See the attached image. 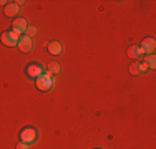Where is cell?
Returning a JSON list of instances; mask_svg holds the SVG:
<instances>
[{"label":"cell","mask_w":156,"mask_h":149,"mask_svg":"<svg viewBox=\"0 0 156 149\" xmlns=\"http://www.w3.org/2000/svg\"><path fill=\"white\" fill-rule=\"evenodd\" d=\"M37 88L40 89V91H47V89H50L51 86H53V78H51L50 73H43L40 78H37Z\"/></svg>","instance_id":"6da1fadb"},{"label":"cell","mask_w":156,"mask_h":149,"mask_svg":"<svg viewBox=\"0 0 156 149\" xmlns=\"http://www.w3.org/2000/svg\"><path fill=\"white\" fill-rule=\"evenodd\" d=\"M37 139V131L33 128H23L20 131V141L25 144H32Z\"/></svg>","instance_id":"7a4b0ae2"},{"label":"cell","mask_w":156,"mask_h":149,"mask_svg":"<svg viewBox=\"0 0 156 149\" xmlns=\"http://www.w3.org/2000/svg\"><path fill=\"white\" fill-rule=\"evenodd\" d=\"M18 38H20V36H18L15 32L2 33V43L5 45V47H15V45L18 43Z\"/></svg>","instance_id":"3957f363"},{"label":"cell","mask_w":156,"mask_h":149,"mask_svg":"<svg viewBox=\"0 0 156 149\" xmlns=\"http://www.w3.org/2000/svg\"><path fill=\"white\" fill-rule=\"evenodd\" d=\"M27 28H28V23H27V20H25V18H15V20H13V23H12V32H15L17 35L27 32Z\"/></svg>","instance_id":"277c9868"},{"label":"cell","mask_w":156,"mask_h":149,"mask_svg":"<svg viewBox=\"0 0 156 149\" xmlns=\"http://www.w3.org/2000/svg\"><path fill=\"white\" fill-rule=\"evenodd\" d=\"M17 47L20 48V51H23V53H27V51H30V50H32V47H33V43H32V38H30V36H27V35L20 36V38H18V43H17Z\"/></svg>","instance_id":"5b68a950"},{"label":"cell","mask_w":156,"mask_h":149,"mask_svg":"<svg viewBox=\"0 0 156 149\" xmlns=\"http://www.w3.org/2000/svg\"><path fill=\"white\" fill-rule=\"evenodd\" d=\"M140 48H141V51H143V55H153V51L156 48V43H154L153 38H144Z\"/></svg>","instance_id":"8992f818"},{"label":"cell","mask_w":156,"mask_h":149,"mask_svg":"<svg viewBox=\"0 0 156 149\" xmlns=\"http://www.w3.org/2000/svg\"><path fill=\"white\" fill-rule=\"evenodd\" d=\"M27 74L30 78H33V80H37V78H40L43 74V68L42 65H37V63H33V65H28L27 68Z\"/></svg>","instance_id":"52a82bcc"},{"label":"cell","mask_w":156,"mask_h":149,"mask_svg":"<svg viewBox=\"0 0 156 149\" xmlns=\"http://www.w3.org/2000/svg\"><path fill=\"white\" fill-rule=\"evenodd\" d=\"M18 13V5L15 2L13 3H7L5 5V15L7 17H15V15Z\"/></svg>","instance_id":"ba28073f"},{"label":"cell","mask_w":156,"mask_h":149,"mask_svg":"<svg viewBox=\"0 0 156 149\" xmlns=\"http://www.w3.org/2000/svg\"><path fill=\"white\" fill-rule=\"evenodd\" d=\"M47 48H48V51H50L51 55H58V53H62V43H58V42H50Z\"/></svg>","instance_id":"9c48e42d"},{"label":"cell","mask_w":156,"mask_h":149,"mask_svg":"<svg viewBox=\"0 0 156 149\" xmlns=\"http://www.w3.org/2000/svg\"><path fill=\"white\" fill-rule=\"evenodd\" d=\"M128 57H131V58H140V57H144V55H143V51H141L140 47H129V48H128Z\"/></svg>","instance_id":"30bf717a"},{"label":"cell","mask_w":156,"mask_h":149,"mask_svg":"<svg viewBox=\"0 0 156 149\" xmlns=\"http://www.w3.org/2000/svg\"><path fill=\"white\" fill-rule=\"evenodd\" d=\"M144 58H146V66H148L150 70H153L154 66H156V60H154V57H153V55H146Z\"/></svg>","instance_id":"8fae6325"},{"label":"cell","mask_w":156,"mask_h":149,"mask_svg":"<svg viewBox=\"0 0 156 149\" xmlns=\"http://www.w3.org/2000/svg\"><path fill=\"white\" fill-rule=\"evenodd\" d=\"M129 73H131V74H140V73H141L140 63H133V65L129 66Z\"/></svg>","instance_id":"7c38bea8"},{"label":"cell","mask_w":156,"mask_h":149,"mask_svg":"<svg viewBox=\"0 0 156 149\" xmlns=\"http://www.w3.org/2000/svg\"><path fill=\"white\" fill-rule=\"evenodd\" d=\"M48 70H50V73H58L60 71V65L55 63V61H51L50 65H48Z\"/></svg>","instance_id":"4fadbf2b"},{"label":"cell","mask_w":156,"mask_h":149,"mask_svg":"<svg viewBox=\"0 0 156 149\" xmlns=\"http://www.w3.org/2000/svg\"><path fill=\"white\" fill-rule=\"evenodd\" d=\"M35 33H37V28H35V27H30V25H28V28H27V32H25V35L32 38V36L35 35Z\"/></svg>","instance_id":"5bb4252c"},{"label":"cell","mask_w":156,"mask_h":149,"mask_svg":"<svg viewBox=\"0 0 156 149\" xmlns=\"http://www.w3.org/2000/svg\"><path fill=\"white\" fill-rule=\"evenodd\" d=\"M140 70H141V73H146L150 68L146 66V63H140Z\"/></svg>","instance_id":"9a60e30c"},{"label":"cell","mask_w":156,"mask_h":149,"mask_svg":"<svg viewBox=\"0 0 156 149\" xmlns=\"http://www.w3.org/2000/svg\"><path fill=\"white\" fill-rule=\"evenodd\" d=\"M17 149H28V144H25V143H18V146H17Z\"/></svg>","instance_id":"2e32d148"},{"label":"cell","mask_w":156,"mask_h":149,"mask_svg":"<svg viewBox=\"0 0 156 149\" xmlns=\"http://www.w3.org/2000/svg\"><path fill=\"white\" fill-rule=\"evenodd\" d=\"M5 3H7L5 0H0V5H5Z\"/></svg>","instance_id":"e0dca14e"}]
</instances>
